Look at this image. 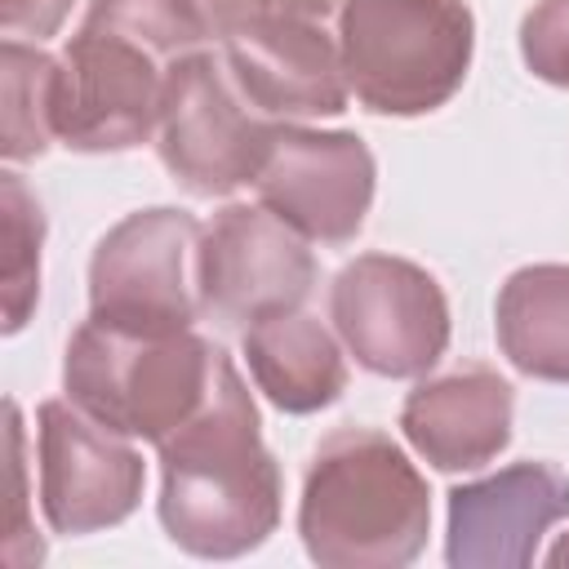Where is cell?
Returning a JSON list of instances; mask_svg holds the SVG:
<instances>
[{
    "label": "cell",
    "instance_id": "cell-22",
    "mask_svg": "<svg viewBox=\"0 0 569 569\" xmlns=\"http://www.w3.org/2000/svg\"><path fill=\"white\" fill-rule=\"evenodd\" d=\"M71 0H0V22L9 31V40L18 36H53L67 18Z\"/></svg>",
    "mask_w": 569,
    "mask_h": 569
},
{
    "label": "cell",
    "instance_id": "cell-21",
    "mask_svg": "<svg viewBox=\"0 0 569 569\" xmlns=\"http://www.w3.org/2000/svg\"><path fill=\"white\" fill-rule=\"evenodd\" d=\"M9 485H13V498H9V529H4V565L22 569V565H36L44 556L31 520H27V462H22V413L18 405H9Z\"/></svg>",
    "mask_w": 569,
    "mask_h": 569
},
{
    "label": "cell",
    "instance_id": "cell-12",
    "mask_svg": "<svg viewBox=\"0 0 569 569\" xmlns=\"http://www.w3.org/2000/svg\"><path fill=\"white\" fill-rule=\"evenodd\" d=\"M227 67L271 120L338 116L351 93L338 36H329V22L302 13H262L227 36Z\"/></svg>",
    "mask_w": 569,
    "mask_h": 569
},
{
    "label": "cell",
    "instance_id": "cell-2",
    "mask_svg": "<svg viewBox=\"0 0 569 569\" xmlns=\"http://www.w3.org/2000/svg\"><path fill=\"white\" fill-rule=\"evenodd\" d=\"M431 529V493L405 449L369 427L320 440L302 480L298 533L329 569L409 565Z\"/></svg>",
    "mask_w": 569,
    "mask_h": 569
},
{
    "label": "cell",
    "instance_id": "cell-7",
    "mask_svg": "<svg viewBox=\"0 0 569 569\" xmlns=\"http://www.w3.org/2000/svg\"><path fill=\"white\" fill-rule=\"evenodd\" d=\"M169 71L173 62L151 44L84 18L62 49L58 142L71 151H129L147 142L160 124Z\"/></svg>",
    "mask_w": 569,
    "mask_h": 569
},
{
    "label": "cell",
    "instance_id": "cell-19",
    "mask_svg": "<svg viewBox=\"0 0 569 569\" xmlns=\"http://www.w3.org/2000/svg\"><path fill=\"white\" fill-rule=\"evenodd\" d=\"M84 18L151 44L169 62L196 53L209 40V27L191 0H93Z\"/></svg>",
    "mask_w": 569,
    "mask_h": 569
},
{
    "label": "cell",
    "instance_id": "cell-11",
    "mask_svg": "<svg viewBox=\"0 0 569 569\" xmlns=\"http://www.w3.org/2000/svg\"><path fill=\"white\" fill-rule=\"evenodd\" d=\"M253 187L258 200L302 240L347 244L373 204V156L356 133L280 124Z\"/></svg>",
    "mask_w": 569,
    "mask_h": 569
},
{
    "label": "cell",
    "instance_id": "cell-6",
    "mask_svg": "<svg viewBox=\"0 0 569 569\" xmlns=\"http://www.w3.org/2000/svg\"><path fill=\"white\" fill-rule=\"evenodd\" d=\"M200 231L182 209H142L116 222L89 262L93 316L133 329H191L204 316Z\"/></svg>",
    "mask_w": 569,
    "mask_h": 569
},
{
    "label": "cell",
    "instance_id": "cell-16",
    "mask_svg": "<svg viewBox=\"0 0 569 569\" xmlns=\"http://www.w3.org/2000/svg\"><path fill=\"white\" fill-rule=\"evenodd\" d=\"M502 356L547 382H569V267H520L498 293Z\"/></svg>",
    "mask_w": 569,
    "mask_h": 569
},
{
    "label": "cell",
    "instance_id": "cell-15",
    "mask_svg": "<svg viewBox=\"0 0 569 569\" xmlns=\"http://www.w3.org/2000/svg\"><path fill=\"white\" fill-rule=\"evenodd\" d=\"M244 356L258 391L284 413H316L347 387V360L333 333L298 307L253 320L244 329Z\"/></svg>",
    "mask_w": 569,
    "mask_h": 569
},
{
    "label": "cell",
    "instance_id": "cell-14",
    "mask_svg": "<svg viewBox=\"0 0 569 569\" xmlns=\"http://www.w3.org/2000/svg\"><path fill=\"white\" fill-rule=\"evenodd\" d=\"M511 409H516L511 382L485 365H471L409 391L400 409V427L431 467L471 471L507 449Z\"/></svg>",
    "mask_w": 569,
    "mask_h": 569
},
{
    "label": "cell",
    "instance_id": "cell-18",
    "mask_svg": "<svg viewBox=\"0 0 569 569\" xmlns=\"http://www.w3.org/2000/svg\"><path fill=\"white\" fill-rule=\"evenodd\" d=\"M40 240L44 213L40 200L27 191L22 173H0V293H4V329L18 333L40 298Z\"/></svg>",
    "mask_w": 569,
    "mask_h": 569
},
{
    "label": "cell",
    "instance_id": "cell-17",
    "mask_svg": "<svg viewBox=\"0 0 569 569\" xmlns=\"http://www.w3.org/2000/svg\"><path fill=\"white\" fill-rule=\"evenodd\" d=\"M62 58L4 40L0 53V147L9 160H36L58 138Z\"/></svg>",
    "mask_w": 569,
    "mask_h": 569
},
{
    "label": "cell",
    "instance_id": "cell-20",
    "mask_svg": "<svg viewBox=\"0 0 569 569\" xmlns=\"http://www.w3.org/2000/svg\"><path fill=\"white\" fill-rule=\"evenodd\" d=\"M520 53L547 84L569 89V0H542L520 27Z\"/></svg>",
    "mask_w": 569,
    "mask_h": 569
},
{
    "label": "cell",
    "instance_id": "cell-5",
    "mask_svg": "<svg viewBox=\"0 0 569 569\" xmlns=\"http://www.w3.org/2000/svg\"><path fill=\"white\" fill-rule=\"evenodd\" d=\"M271 116H262L231 67L213 53H187L164 80L156 147L164 169L191 196H227L244 182H258L267 151L276 142Z\"/></svg>",
    "mask_w": 569,
    "mask_h": 569
},
{
    "label": "cell",
    "instance_id": "cell-23",
    "mask_svg": "<svg viewBox=\"0 0 569 569\" xmlns=\"http://www.w3.org/2000/svg\"><path fill=\"white\" fill-rule=\"evenodd\" d=\"M209 27V36H236L240 27L258 22L262 13H271V0H191Z\"/></svg>",
    "mask_w": 569,
    "mask_h": 569
},
{
    "label": "cell",
    "instance_id": "cell-24",
    "mask_svg": "<svg viewBox=\"0 0 569 569\" xmlns=\"http://www.w3.org/2000/svg\"><path fill=\"white\" fill-rule=\"evenodd\" d=\"M547 560H551V565H569V533H565V538H560V542L547 551Z\"/></svg>",
    "mask_w": 569,
    "mask_h": 569
},
{
    "label": "cell",
    "instance_id": "cell-10",
    "mask_svg": "<svg viewBox=\"0 0 569 569\" xmlns=\"http://www.w3.org/2000/svg\"><path fill=\"white\" fill-rule=\"evenodd\" d=\"M36 445L40 502L53 533L111 529L138 507L147 480L142 458L80 405L44 400L36 413Z\"/></svg>",
    "mask_w": 569,
    "mask_h": 569
},
{
    "label": "cell",
    "instance_id": "cell-13",
    "mask_svg": "<svg viewBox=\"0 0 569 569\" xmlns=\"http://www.w3.org/2000/svg\"><path fill=\"white\" fill-rule=\"evenodd\" d=\"M569 516V476L551 462H516L449 493V565H533L542 533Z\"/></svg>",
    "mask_w": 569,
    "mask_h": 569
},
{
    "label": "cell",
    "instance_id": "cell-1",
    "mask_svg": "<svg viewBox=\"0 0 569 569\" xmlns=\"http://www.w3.org/2000/svg\"><path fill=\"white\" fill-rule=\"evenodd\" d=\"M156 449L164 476L160 525L182 551L231 560L267 542L280 520V467L231 360L218 365L204 405Z\"/></svg>",
    "mask_w": 569,
    "mask_h": 569
},
{
    "label": "cell",
    "instance_id": "cell-8",
    "mask_svg": "<svg viewBox=\"0 0 569 569\" xmlns=\"http://www.w3.org/2000/svg\"><path fill=\"white\" fill-rule=\"evenodd\" d=\"M329 316L347 351L382 373H427L449 347V302L431 271L391 253H360L329 289Z\"/></svg>",
    "mask_w": 569,
    "mask_h": 569
},
{
    "label": "cell",
    "instance_id": "cell-9",
    "mask_svg": "<svg viewBox=\"0 0 569 569\" xmlns=\"http://www.w3.org/2000/svg\"><path fill=\"white\" fill-rule=\"evenodd\" d=\"M316 284L307 240L267 204H227L200 231V307L218 325L249 329L293 311Z\"/></svg>",
    "mask_w": 569,
    "mask_h": 569
},
{
    "label": "cell",
    "instance_id": "cell-3",
    "mask_svg": "<svg viewBox=\"0 0 569 569\" xmlns=\"http://www.w3.org/2000/svg\"><path fill=\"white\" fill-rule=\"evenodd\" d=\"M227 356L191 329H133L89 316L62 360L71 405L120 436L169 440L209 396Z\"/></svg>",
    "mask_w": 569,
    "mask_h": 569
},
{
    "label": "cell",
    "instance_id": "cell-4",
    "mask_svg": "<svg viewBox=\"0 0 569 569\" xmlns=\"http://www.w3.org/2000/svg\"><path fill=\"white\" fill-rule=\"evenodd\" d=\"M471 44L462 0H347L338 13L347 89L378 116L445 107L467 80Z\"/></svg>",
    "mask_w": 569,
    "mask_h": 569
}]
</instances>
